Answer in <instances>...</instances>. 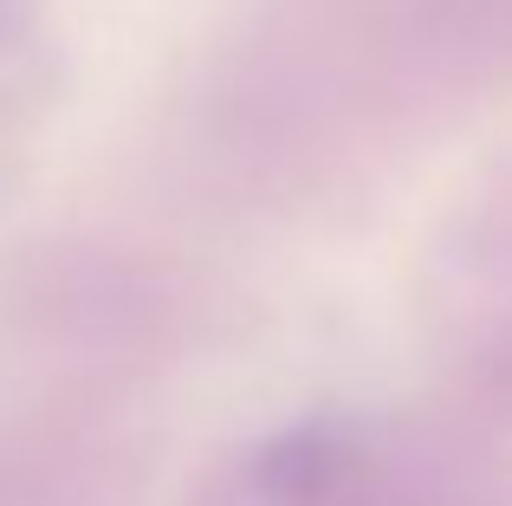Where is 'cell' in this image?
<instances>
[{
	"label": "cell",
	"instance_id": "6da1fadb",
	"mask_svg": "<svg viewBox=\"0 0 512 506\" xmlns=\"http://www.w3.org/2000/svg\"><path fill=\"white\" fill-rule=\"evenodd\" d=\"M338 461H344V429L305 422V429L266 442V455L253 461V481H260L266 500H299V494H318L338 474Z\"/></svg>",
	"mask_w": 512,
	"mask_h": 506
}]
</instances>
